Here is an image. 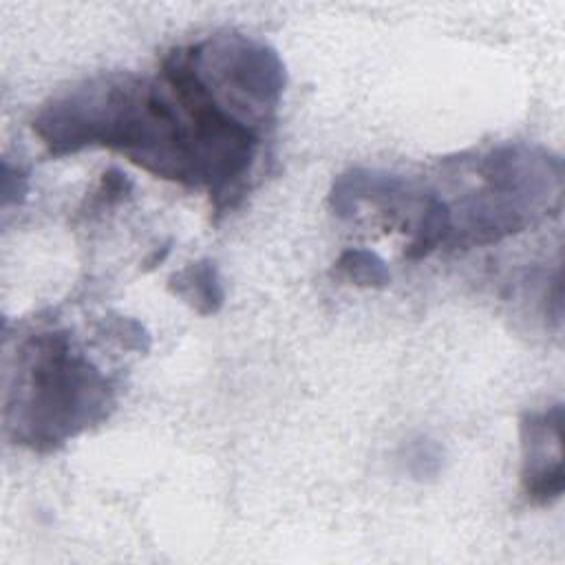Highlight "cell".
<instances>
[{
	"label": "cell",
	"instance_id": "cell-1",
	"mask_svg": "<svg viewBox=\"0 0 565 565\" xmlns=\"http://www.w3.org/2000/svg\"><path fill=\"white\" fill-rule=\"evenodd\" d=\"M265 128L223 97L192 44L172 49L154 77L86 79L33 119V132L53 157L115 150L157 179L205 190L216 214L234 210L249 192Z\"/></svg>",
	"mask_w": 565,
	"mask_h": 565
},
{
	"label": "cell",
	"instance_id": "cell-2",
	"mask_svg": "<svg viewBox=\"0 0 565 565\" xmlns=\"http://www.w3.org/2000/svg\"><path fill=\"white\" fill-rule=\"evenodd\" d=\"M117 384L68 329H42L20 342L7 375L4 433L22 448L53 452L99 426Z\"/></svg>",
	"mask_w": 565,
	"mask_h": 565
},
{
	"label": "cell",
	"instance_id": "cell-3",
	"mask_svg": "<svg viewBox=\"0 0 565 565\" xmlns=\"http://www.w3.org/2000/svg\"><path fill=\"white\" fill-rule=\"evenodd\" d=\"M479 185L450 203L452 249L483 247L525 232L563 207V161L534 143H501L477 163Z\"/></svg>",
	"mask_w": 565,
	"mask_h": 565
},
{
	"label": "cell",
	"instance_id": "cell-4",
	"mask_svg": "<svg viewBox=\"0 0 565 565\" xmlns=\"http://www.w3.org/2000/svg\"><path fill=\"white\" fill-rule=\"evenodd\" d=\"M329 207L338 218H355L362 210H375L408 243L404 256L424 260L450 245L448 201L419 179L377 168H349L329 190Z\"/></svg>",
	"mask_w": 565,
	"mask_h": 565
},
{
	"label": "cell",
	"instance_id": "cell-5",
	"mask_svg": "<svg viewBox=\"0 0 565 565\" xmlns=\"http://www.w3.org/2000/svg\"><path fill=\"white\" fill-rule=\"evenodd\" d=\"M563 406L521 415V488L532 505H552L565 488L563 475Z\"/></svg>",
	"mask_w": 565,
	"mask_h": 565
},
{
	"label": "cell",
	"instance_id": "cell-6",
	"mask_svg": "<svg viewBox=\"0 0 565 565\" xmlns=\"http://www.w3.org/2000/svg\"><path fill=\"white\" fill-rule=\"evenodd\" d=\"M168 291L199 316H214L225 305V287L212 258H199L168 278Z\"/></svg>",
	"mask_w": 565,
	"mask_h": 565
},
{
	"label": "cell",
	"instance_id": "cell-7",
	"mask_svg": "<svg viewBox=\"0 0 565 565\" xmlns=\"http://www.w3.org/2000/svg\"><path fill=\"white\" fill-rule=\"evenodd\" d=\"M335 269L349 282L364 289H384L391 285V269L386 260L373 249H364V247L344 249L335 260Z\"/></svg>",
	"mask_w": 565,
	"mask_h": 565
},
{
	"label": "cell",
	"instance_id": "cell-8",
	"mask_svg": "<svg viewBox=\"0 0 565 565\" xmlns=\"http://www.w3.org/2000/svg\"><path fill=\"white\" fill-rule=\"evenodd\" d=\"M444 446L428 435L411 437L399 450V463L404 472L415 481H430L439 477L444 470Z\"/></svg>",
	"mask_w": 565,
	"mask_h": 565
},
{
	"label": "cell",
	"instance_id": "cell-9",
	"mask_svg": "<svg viewBox=\"0 0 565 565\" xmlns=\"http://www.w3.org/2000/svg\"><path fill=\"white\" fill-rule=\"evenodd\" d=\"M135 183L128 179V174H124L119 168H108L102 179L99 185L95 188V192L90 194V203L88 207L93 212H102L106 207H113L117 203H121L124 199L130 196Z\"/></svg>",
	"mask_w": 565,
	"mask_h": 565
},
{
	"label": "cell",
	"instance_id": "cell-10",
	"mask_svg": "<svg viewBox=\"0 0 565 565\" xmlns=\"http://www.w3.org/2000/svg\"><path fill=\"white\" fill-rule=\"evenodd\" d=\"M29 194V170L11 166L7 159L2 163V205H20Z\"/></svg>",
	"mask_w": 565,
	"mask_h": 565
},
{
	"label": "cell",
	"instance_id": "cell-11",
	"mask_svg": "<svg viewBox=\"0 0 565 565\" xmlns=\"http://www.w3.org/2000/svg\"><path fill=\"white\" fill-rule=\"evenodd\" d=\"M168 254H170V247H168V245H161V249H154V254L146 260V269H152V267H157L159 263H163Z\"/></svg>",
	"mask_w": 565,
	"mask_h": 565
}]
</instances>
